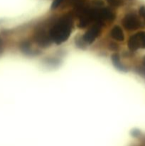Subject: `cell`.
Segmentation results:
<instances>
[{
  "mask_svg": "<svg viewBox=\"0 0 145 146\" xmlns=\"http://www.w3.org/2000/svg\"><path fill=\"white\" fill-rule=\"evenodd\" d=\"M73 27V21L71 16L66 15L60 19L50 29L49 36L51 41L56 44H61L68 40Z\"/></svg>",
  "mask_w": 145,
  "mask_h": 146,
  "instance_id": "cell-1",
  "label": "cell"
},
{
  "mask_svg": "<svg viewBox=\"0 0 145 146\" xmlns=\"http://www.w3.org/2000/svg\"><path fill=\"white\" fill-rule=\"evenodd\" d=\"M35 41L41 46L45 47L50 45L51 40L49 36V34H48V35H47L44 31H41L36 34Z\"/></svg>",
  "mask_w": 145,
  "mask_h": 146,
  "instance_id": "cell-4",
  "label": "cell"
},
{
  "mask_svg": "<svg viewBox=\"0 0 145 146\" xmlns=\"http://www.w3.org/2000/svg\"><path fill=\"white\" fill-rule=\"evenodd\" d=\"M139 15L145 20V7H142L140 9H139Z\"/></svg>",
  "mask_w": 145,
  "mask_h": 146,
  "instance_id": "cell-11",
  "label": "cell"
},
{
  "mask_svg": "<svg viewBox=\"0 0 145 146\" xmlns=\"http://www.w3.org/2000/svg\"><path fill=\"white\" fill-rule=\"evenodd\" d=\"M122 26L127 31H134L141 27V21L136 14L129 13L126 14L122 21Z\"/></svg>",
  "mask_w": 145,
  "mask_h": 146,
  "instance_id": "cell-2",
  "label": "cell"
},
{
  "mask_svg": "<svg viewBox=\"0 0 145 146\" xmlns=\"http://www.w3.org/2000/svg\"><path fill=\"white\" fill-rule=\"evenodd\" d=\"M108 2L112 7H119L122 4V1L120 0H108Z\"/></svg>",
  "mask_w": 145,
  "mask_h": 146,
  "instance_id": "cell-9",
  "label": "cell"
},
{
  "mask_svg": "<svg viewBox=\"0 0 145 146\" xmlns=\"http://www.w3.org/2000/svg\"><path fill=\"white\" fill-rule=\"evenodd\" d=\"M112 64L115 66V68H117L118 70L122 71H127V69L125 68L123 65L122 64V63L120 62V60H119V54H114L112 56Z\"/></svg>",
  "mask_w": 145,
  "mask_h": 146,
  "instance_id": "cell-7",
  "label": "cell"
},
{
  "mask_svg": "<svg viewBox=\"0 0 145 146\" xmlns=\"http://www.w3.org/2000/svg\"><path fill=\"white\" fill-rule=\"evenodd\" d=\"M101 27H102V24L100 23H96L95 24H94L84 34L83 37H82L83 41L88 44H92L100 35Z\"/></svg>",
  "mask_w": 145,
  "mask_h": 146,
  "instance_id": "cell-3",
  "label": "cell"
},
{
  "mask_svg": "<svg viewBox=\"0 0 145 146\" xmlns=\"http://www.w3.org/2000/svg\"><path fill=\"white\" fill-rule=\"evenodd\" d=\"M136 36L139 40L141 48H145V32H138L136 33Z\"/></svg>",
  "mask_w": 145,
  "mask_h": 146,
  "instance_id": "cell-8",
  "label": "cell"
},
{
  "mask_svg": "<svg viewBox=\"0 0 145 146\" xmlns=\"http://www.w3.org/2000/svg\"><path fill=\"white\" fill-rule=\"evenodd\" d=\"M63 1V0H53L52 3V5H51V9H55L58 8L60 5H61V3Z\"/></svg>",
  "mask_w": 145,
  "mask_h": 146,
  "instance_id": "cell-10",
  "label": "cell"
},
{
  "mask_svg": "<svg viewBox=\"0 0 145 146\" xmlns=\"http://www.w3.org/2000/svg\"><path fill=\"white\" fill-rule=\"evenodd\" d=\"M143 64H144V66H145V56L143 58Z\"/></svg>",
  "mask_w": 145,
  "mask_h": 146,
  "instance_id": "cell-13",
  "label": "cell"
},
{
  "mask_svg": "<svg viewBox=\"0 0 145 146\" xmlns=\"http://www.w3.org/2000/svg\"><path fill=\"white\" fill-rule=\"evenodd\" d=\"M110 35L114 39L118 41H122L125 38L123 31L119 26H115L110 31Z\"/></svg>",
  "mask_w": 145,
  "mask_h": 146,
  "instance_id": "cell-5",
  "label": "cell"
},
{
  "mask_svg": "<svg viewBox=\"0 0 145 146\" xmlns=\"http://www.w3.org/2000/svg\"><path fill=\"white\" fill-rule=\"evenodd\" d=\"M137 73L142 76L145 77V68H139L137 69Z\"/></svg>",
  "mask_w": 145,
  "mask_h": 146,
  "instance_id": "cell-12",
  "label": "cell"
},
{
  "mask_svg": "<svg viewBox=\"0 0 145 146\" xmlns=\"http://www.w3.org/2000/svg\"><path fill=\"white\" fill-rule=\"evenodd\" d=\"M128 48L131 50V51H136L140 47V43H139V40L138 38V36L136 34L132 36L130 38H129L127 42Z\"/></svg>",
  "mask_w": 145,
  "mask_h": 146,
  "instance_id": "cell-6",
  "label": "cell"
}]
</instances>
